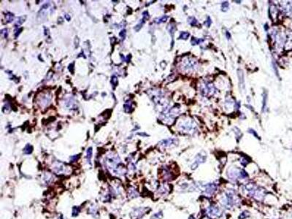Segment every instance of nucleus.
Here are the masks:
<instances>
[{"mask_svg":"<svg viewBox=\"0 0 292 219\" xmlns=\"http://www.w3.org/2000/svg\"><path fill=\"white\" fill-rule=\"evenodd\" d=\"M180 69L185 73H191L196 72L198 69L197 61L192 57H184L179 65Z\"/></svg>","mask_w":292,"mask_h":219,"instance_id":"3","label":"nucleus"},{"mask_svg":"<svg viewBox=\"0 0 292 219\" xmlns=\"http://www.w3.org/2000/svg\"><path fill=\"white\" fill-rule=\"evenodd\" d=\"M66 169L67 167L64 166V164H61V163H57V164H56L53 167V170L56 172V173H64V172H66Z\"/></svg>","mask_w":292,"mask_h":219,"instance_id":"15","label":"nucleus"},{"mask_svg":"<svg viewBox=\"0 0 292 219\" xmlns=\"http://www.w3.org/2000/svg\"><path fill=\"white\" fill-rule=\"evenodd\" d=\"M80 212V209L78 207H74L72 209V216H77Z\"/></svg>","mask_w":292,"mask_h":219,"instance_id":"30","label":"nucleus"},{"mask_svg":"<svg viewBox=\"0 0 292 219\" xmlns=\"http://www.w3.org/2000/svg\"><path fill=\"white\" fill-rule=\"evenodd\" d=\"M188 219H195V218L194 217V216H191L189 218H188Z\"/></svg>","mask_w":292,"mask_h":219,"instance_id":"44","label":"nucleus"},{"mask_svg":"<svg viewBox=\"0 0 292 219\" xmlns=\"http://www.w3.org/2000/svg\"><path fill=\"white\" fill-rule=\"evenodd\" d=\"M229 7V4L228 1L222 2V4H221V10H222V11L226 12V11L228 10Z\"/></svg>","mask_w":292,"mask_h":219,"instance_id":"26","label":"nucleus"},{"mask_svg":"<svg viewBox=\"0 0 292 219\" xmlns=\"http://www.w3.org/2000/svg\"><path fill=\"white\" fill-rule=\"evenodd\" d=\"M204 24H205V25L207 26V27H210V26L211 24H212V21H211V19H210V17H207V20H206V21H205Z\"/></svg>","mask_w":292,"mask_h":219,"instance_id":"33","label":"nucleus"},{"mask_svg":"<svg viewBox=\"0 0 292 219\" xmlns=\"http://www.w3.org/2000/svg\"><path fill=\"white\" fill-rule=\"evenodd\" d=\"M250 216V213H248V212H247V211H244V212H242L240 215H239V219H247L248 216Z\"/></svg>","mask_w":292,"mask_h":219,"instance_id":"27","label":"nucleus"},{"mask_svg":"<svg viewBox=\"0 0 292 219\" xmlns=\"http://www.w3.org/2000/svg\"><path fill=\"white\" fill-rule=\"evenodd\" d=\"M152 94L150 95V97L153 102L156 104H158L159 106H163L164 109H166L167 107V99L164 96V94L160 90H153Z\"/></svg>","mask_w":292,"mask_h":219,"instance_id":"8","label":"nucleus"},{"mask_svg":"<svg viewBox=\"0 0 292 219\" xmlns=\"http://www.w3.org/2000/svg\"><path fill=\"white\" fill-rule=\"evenodd\" d=\"M180 112V108L177 107H174L173 108H166L164 109L161 116H160V119L164 121L165 124H170L174 121V119L176 118V116L178 115Z\"/></svg>","mask_w":292,"mask_h":219,"instance_id":"5","label":"nucleus"},{"mask_svg":"<svg viewBox=\"0 0 292 219\" xmlns=\"http://www.w3.org/2000/svg\"><path fill=\"white\" fill-rule=\"evenodd\" d=\"M178 127L182 132L185 133H194L197 129V125L191 119H184L181 120V122L178 124Z\"/></svg>","mask_w":292,"mask_h":219,"instance_id":"7","label":"nucleus"},{"mask_svg":"<svg viewBox=\"0 0 292 219\" xmlns=\"http://www.w3.org/2000/svg\"><path fill=\"white\" fill-rule=\"evenodd\" d=\"M162 216H163L162 213L159 212V213H155L154 215H153V216L151 217V219H161Z\"/></svg>","mask_w":292,"mask_h":219,"instance_id":"29","label":"nucleus"},{"mask_svg":"<svg viewBox=\"0 0 292 219\" xmlns=\"http://www.w3.org/2000/svg\"><path fill=\"white\" fill-rule=\"evenodd\" d=\"M143 18L144 20H146V21L149 18V15H148V13H147V11H145V12H143Z\"/></svg>","mask_w":292,"mask_h":219,"instance_id":"36","label":"nucleus"},{"mask_svg":"<svg viewBox=\"0 0 292 219\" xmlns=\"http://www.w3.org/2000/svg\"><path fill=\"white\" fill-rule=\"evenodd\" d=\"M237 77H238V80H239V86L240 90L244 91L245 88V79H244V73L242 69H237Z\"/></svg>","mask_w":292,"mask_h":219,"instance_id":"14","label":"nucleus"},{"mask_svg":"<svg viewBox=\"0 0 292 219\" xmlns=\"http://www.w3.org/2000/svg\"><path fill=\"white\" fill-rule=\"evenodd\" d=\"M177 140L175 138H168V139H165L161 140V142H159V145L160 146L162 147H170L172 145H176L177 143Z\"/></svg>","mask_w":292,"mask_h":219,"instance_id":"13","label":"nucleus"},{"mask_svg":"<svg viewBox=\"0 0 292 219\" xmlns=\"http://www.w3.org/2000/svg\"><path fill=\"white\" fill-rule=\"evenodd\" d=\"M240 163H241V164H242V165H243V166H245V165H247V164H248V161H247V159H246V158H242V159L240 161Z\"/></svg>","mask_w":292,"mask_h":219,"instance_id":"41","label":"nucleus"},{"mask_svg":"<svg viewBox=\"0 0 292 219\" xmlns=\"http://www.w3.org/2000/svg\"><path fill=\"white\" fill-rule=\"evenodd\" d=\"M129 102H127L126 103L124 104V110L126 113H130L131 112V109H132V104L130 103L129 104L128 103Z\"/></svg>","mask_w":292,"mask_h":219,"instance_id":"28","label":"nucleus"},{"mask_svg":"<svg viewBox=\"0 0 292 219\" xmlns=\"http://www.w3.org/2000/svg\"><path fill=\"white\" fill-rule=\"evenodd\" d=\"M145 211H146V209L139 208V209H136V210H134V213H133V214L134 215V217H135V218L139 219V218L143 217V216L145 214V213H144Z\"/></svg>","mask_w":292,"mask_h":219,"instance_id":"18","label":"nucleus"},{"mask_svg":"<svg viewBox=\"0 0 292 219\" xmlns=\"http://www.w3.org/2000/svg\"><path fill=\"white\" fill-rule=\"evenodd\" d=\"M65 18H66V19L69 21H70V17L69 16V15L68 14H66L65 15Z\"/></svg>","mask_w":292,"mask_h":219,"instance_id":"43","label":"nucleus"},{"mask_svg":"<svg viewBox=\"0 0 292 219\" xmlns=\"http://www.w3.org/2000/svg\"><path fill=\"white\" fill-rule=\"evenodd\" d=\"M92 153H93V150L92 148H88L86 151V158H87V162H88V164H91V159L92 158Z\"/></svg>","mask_w":292,"mask_h":219,"instance_id":"20","label":"nucleus"},{"mask_svg":"<svg viewBox=\"0 0 292 219\" xmlns=\"http://www.w3.org/2000/svg\"><path fill=\"white\" fill-rule=\"evenodd\" d=\"M18 21H17V24H18V25H21L22 23H24V17H20V18H18Z\"/></svg>","mask_w":292,"mask_h":219,"instance_id":"38","label":"nucleus"},{"mask_svg":"<svg viewBox=\"0 0 292 219\" xmlns=\"http://www.w3.org/2000/svg\"><path fill=\"white\" fill-rule=\"evenodd\" d=\"M32 151H33V148H32V146H31V145H29V144H27V145H26V147H25L24 149V153H25L26 154H31Z\"/></svg>","mask_w":292,"mask_h":219,"instance_id":"22","label":"nucleus"},{"mask_svg":"<svg viewBox=\"0 0 292 219\" xmlns=\"http://www.w3.org/2000/svg\"><path fill=\"white\" fill-rule=\"evenodd\" d=\"M216 89L213 84L210 82H204L199 86V92L203 96L210 97L214 95Z\"/></svg>","mask_w":292,"mask_h":219,"instance_id":"9","label":"nucleus"},{"mask_svg":"<svg viewBox=\"0 0 292 219\" xmlns=\"http://www.w3.org/2000/svg\"><path fill=\"white\" fill-rule=\"evenodd\" d=\"M226 38L228 39H231V34H230V33H229L228 31H226Z\"/></svg>","mask_w":292,"mask_h":219,"instance_id":"42","label":"nucleus"},{"mask_svg":"<svg viewBox=\"0 0 292 219\" xmlns=\"http://www.w3.org/2000/svg\"><path fill=\"white\" fill-rule=\"evenodd\" d=\"M217 185L215 183H207L204 186L203 191L205 194L208 196H211L217 191Z\"/></svg>","mask_w":292,"mask_h":219,"instance_id":"12","label":"nucleus"},{"mask_svg":"<svg viewBox=\"0 0 292 219\" xmlns=\"http://www.w3.org/2000/svg\"><path fill=\"white\" fill-rule=\"evenodd\" d=\"M234 133L236 134V137H237V140H238V139H239V138L241 137V136H242V133H241L240 130H239L237 127L234 128Z\"/></svg>","mask_w":292,"mask_h":219,"instance_id":"31","label":"nucleus"},{"mask_svg":"<svg viewBox=\"0 0 292 219\" xmlns=\"http://www.w3.org/2000/svg\"><path fill=\"white\" fill-rule=\"evenodd\" d=\"M267 91H264L263 92V97H262V112L264 113L266 110V104H267Z\"/></svg>","mask_w":292,"mask_h":219,"instance_id":"17","label":"nucleus"},{"mask_svg":"<svg viewBox=\"0 0 292 219\" xmlns=\"http://www.w3.org/2000/svg\"><path fill=\"white\" fill-rule=\"evenodd\" d=\"M111 83H112V84H113V86H116V84H117V78L115 77V76H113V77H112Z\"/></svg>","mask_w":292,"mask_h":219,"instance_id":"40","label":"nucleus"},{"mask_svg":"<svg viewBox=\"0 0 292 219\" xmlns=\"http://www.w3.org/2000/svg\"><path fill=\"white\" fill-rule=\"evenodd\" d=\"M119 35H120V37L121 38L123 39L125 38V37H126V30H124V29H123V30H122V31H120V33Z\"/></svg>","mask_w":292,"mask_h":219,"instance_id":"39","label":"nucleus"},{"mask_svg":"<svg viewBox=\"0 0 292 219\" xmlns=\"http://www.w3.org/2000/svg\"><path fill=\"white\" fill-rule=\"evenodd\" d=\"M188 23L191 26H198V25H199L198 21H197V18H194V17H189V18H188Z\"/></svg>","mask_w":292,"mask_h":219,"instance_id":"19","label":"nucleus"},{"mask_svg":"<svg viewBox=\"0 0 292 219\" xmlns=\"http://www.w3.org/2000/svg\"><path fill=\"white\" fill-rule=\"evenodd\" d=\"M1 34L4 37H7V29H2L1 31Z\"/></svg>","mask_w":292,"mask_h":219,"instance_id":"34","label":"nucleus"},{"mask_svg":"<svg viewBox=\"0 0 292 219\" xmlns=\"http://www.w3.org/2000/svg\"><path fill=\"white\" fill-rule=\"evenodd\" d=\"M105 163L107 169L116 174V175H124L126 171V169L121 164L120 159L117 155H109L105 159Z\"/></svg>","mask_w":292,"mask_h":219,"instance_id":"1","label":"nucleus"},{"mask_svg":"<svg viewBox=\"0 0 292 219\" xmlns=\"http://www.w3.org/2000/svg\"><path fill=\"white\" fill-rule=\"evenodd\" d=\"M248 133H250V134H252L253 135L254 137H256L257 139H259V135L257 134L256 131H255V130H253V129H248Z\"/></svg>","mask_w":292,"mask_h":219,"instance_id":"32","label":"nucleus"},{"mask_svg":"<svg viewBox=\"0 0 292 219\" xmlns=\"http://www.w3.org/2000/svg\"><path fill=\"white\" fill-rule=\"evenodd\" d=\"M206 159H207V155H206V154H202V153L198 154L195 157V161H194V164L191 165V169H197V168L198 167V166H199V164L205 162Z\"/></svg>","mask_w":292,"mask_h":219,"instance_id":"10","label":"nucleus"},{"mask_svg":"<svg viewBox=\"0 0 292 219\" xmlns=\"http://www.w3.org/2000/svg\"><path fill=\"white\" fill-rule=\"evenodd\" d=\"M189 36H190L189 32H187V31H181L180 34V36H179V39H187L189 37Z\"/></svg>","mask_w":292,"mask_h":219,"instance_id":"23","label":"nucleus"},{"mask_svg":"<svg viewBox=\"0 0 292 219\" xmlns=\"http://www.w3.org/2000/svg\"><path fill=\"white\" fill-rule=\"evenodd\" d=\"M239 198L238 195L232 190H229L224 193L223 196L222 203L227 208H231L237 206L239 203Z\"/></svg>","mask_w":292,"mask_h":219,"instance_id":"4","label":"nucleus"},{"mask_svg":"<svg viewBox=\"0 0 292 219\" xmlns=\"http://www.w3.org/2000/svg\"><path fill=\"white\" fill-rule=\"evenodd\" d=\"M168 19V17L167 15H163L161 17H160L159 18L156 19V24H161V23H164L167 21V20Z\"/></svg>","mask_w":292,"mask_h":219,"instance_id":"24","label":"nucleus"},{"mask_svg":"<svg viewBox=\"0 0 292 219\" xmlns=\"http://www.w3.org/2000/svg\"><path fill=\"white\" fill-rule=\"evenodd\" d=\"M5 17H6V20L7 21V23H10V22H12V21H13L14 15L13 14V13H7V14H6V15H5Z\"/></svg>","mask_w":292,"mask_h":219,"instance_id":"25","label":"nucleus"},{"mask_svg":"<svg viewBox=\"0 0 292 219\" xmlns=\"http://www.w3.org/2000/svg\"><path fill=\"white\" fill-rule=\"evenodd\" d=\"M227 176L229 179H230L231 181L236 182L239 180H244L247 178L248 174L245 170L240 168L231 167L228 170Z\"/></svg>","mask_w":292,"mask_h":219,"instance_id":"6","label":"nucleus"},{"mask_svg":"<svg viewBox=\"0 0 292 219\" xmlns=\"http://www.w3.org/2000/svg\"><path fill=\"white\" fill-rule=\"evenodd\" d=\"M204 42V39H197L196 37H193L191 40V44L192 45H199L202 42Z\"/></svg>","mask_w":292,"mask_h":219,"instance_id":"21","label":"nucleus"},{"mask_svg":"<svg viewBox=\"0 0 292 219\" xmlns=\"http://www.w3.org/2000/svg\"><path fill=\"white\" fill-rule=\"evenodd\" d=\"M167 29H168V31H169L170 35L172 36V39H173V41H172V48H173V45H174V34H175V31H176V25H175L174 23H170V24L168 25V26H167Z\"/></svg>","mask_w":292,"mask_h":219,"instance_id":"16","label":"nucleus"},{"mask_svg":"<svg viewBox=\"0 0 292 219\" xmlns=\"http://www.w3.org/2000/svg\"><path fill=\"white\" fill-rule=\"evenodd\" d=\"M207 214L210 217H219L221 216V210L216 205H211L207 208Z\"/></svg>","mask_w":292,"mask_h":219,"instance_id":"11","label":"nucleus"},{"mask_svg":"<svg viewBox=\"0 0 292 219\" xmlns=\"http://www.w3.org/2000/svg\"><path fill=\"white\" fill-rule=\"evenodd\" d=\"M243 191L246 193L248 196L256 199L257 201L262 200L265 195L264 189L259 187L258 186L253 183H248L244 185Z\"/></svg>","mask_w":292,"mask_h":219,"instance_id":"2","label":"nucleus"},{"mask_svg":"<svg viewBox=\"0 0 292 219\" xmlns=\"http://www.w3.org/2000/svg\"><path fill=\"white\" fill-rule=\"evenodd\" d=\"M240 106H241L240 102L238 101V102H234V108H235L236 110H239V108H240Z\"/></svg>","mask_w":292,"mask_h":219,"instance_id":"37","label":"nucleus"},{"mask_svg":"<svg viewBox=\"0 0 292 219\" xmlns=\"http://www.w3.org/2000/svg\"><path fill=\"white\" fill-rule=\"evenodd\" d=\"M58 219H63V218H62V216H61V217H60V218H59Z\"/></svg>","mask_w":292,"mask_h":219,"instance_id":"45","label":"nucleus"},{"mask_svg":"<svg viewBox=\"0 0 292 219\" xmlns=\"http://www.w3.org/2000/svg\"><path fill=\"white\" fill-rule=\"evenodd\" d=\"M78 158H79V155H75V156H72L70 157V160H71V161H72V162L77 161Z\"/></svg>","mask_w":292,"mask_h":219,"instance_id":"35","label":"nucleus"}]
</instances>
